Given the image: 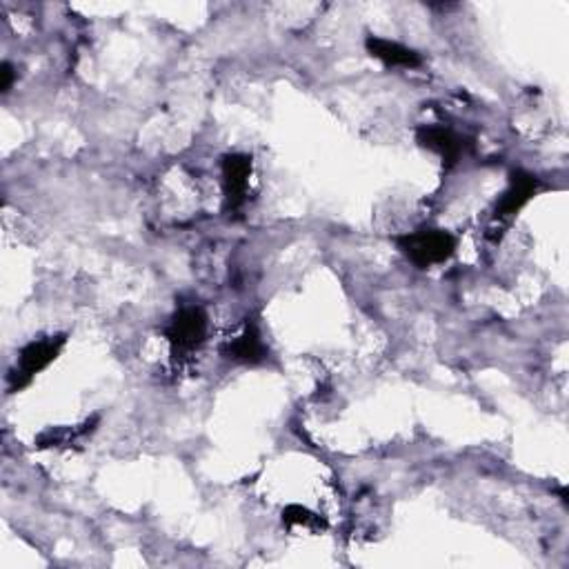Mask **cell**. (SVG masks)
Instances as JSON below:
<instances>
[{
    "instance_id": "7",
    "label": "cell",
    "mask_w": 569,
    "mask_h": 569,
    "mask_svg": "<svg viewBox=\"0 0 569 569\" xmlns=\"http://www.w3.org/2000/svg\"><path fill=\"white\" fill-rule=\"evenodd\" d=\"M223 356L236 365H261L269 358V347L263 341L256 320L248 318L241 334L223 347Z\"/></svg>"
},
{
    "instance_id": "5",
    "label": "cell",
    "mask_w": 569,
    "mask_h": 569,
    "mask_svg": "<svg viewBox=\"0 0 569 569\" xmlns=\"http://www.w3.org/2000/svg\"><path fill=\"white\" fill-rule=\"evenodd\" d=\"M416 142L422 150L437 154L445 167H454L471 150L469 138L445 125H420Z\"/></svg>"
},
{
    "instance_id": "10",
    "label": "cell",
    "mask_w": 569,
    "mask_h": 569,
    "mask_svg": "<svg viewBox=\"0 0 569 569\" xmlns=\"http://www.w3.org/2000/svg\"><path fill=\"white\" fill-rule=\"evenodd\" d=\"M282 526L288 528H305V530H312V532H325L327 530V520L312 511L309 507L305 505H288L282 509Z\"/></svg>"
},
{
    "instance_id": "11",
    "label": "cell",
    "mask_w": 569,
    "mask_h": 569,
    "mask_svg": "<svg viewBox=\"0 0 569 569\" xmlns=\"http://www.w3.org/2000/svg\"><path fill=\"white\" fill-rule=\"evenodd\" d=\"M16 80V69L12 63H3L0 65V91L8 93L14 87Z\"/></svg>"
},
{
    "instance_id": "1",
    "label": "cell",
    "mask_w": 569,
    "mask_h": 569,
    "mask_svg": "<svg viewBox=\"0 0 569 569\" xmlns=\"http://www.w3.org/2000/svg\"><path fill=\"white\" fill-rule=\"evenodd\" d=\"M456 245H458L456 236L439 227H422L396 236V248L418 269H427L450 261L456 252Z\"/></svg>"
},
{
    "instance_id": "6",
    "label": "cell",
    "mask_w": 569,
    "mask_h": 569,
    "mask_svg": "<svg viewBox=\"0 0 569 569\" xmlns=\"http://www.w3.org/2000/svg\"><path fill=\"white\" fill-rule=\"evenodd\" d=\"M541 189V180L526 172V169H511L509 172V185L503 192V197L496 203L494 210V223L498 225H507L514 216H518V212L523 210Z\"/></svg>"
},
{
    "instance_id": "3",
    "label": "cell",
    "mask_w": 569,
    "mask_h": 569,
    "mask_svg": "<svg viewBox=\"0 0 569 569\" xmlns=\"http://www.w3.org/2000/svg\"><path fill=\"white\" fill-rule=\"evenodd\" d=\"M210 331V316L199 305H185L180 307L169 325L165 327V339L169 343L172 356L182 358L194 354L207 339Z\"/></svg>"
},
{
    "instance_id": "4",
    "label": "cell",
    "mask_w": 569,
    "mask_h": 569,
    "mask_svg": "<svg viewBox=\"0 0 569 569\" xmlns=\"http://www.w3.org/2000/svg\"><path fill=\"white\" fill-rule=\"evenodd\" d=\"M254 172V161L250 154H225L220 163L223 194L227 212L241 210L250 199V178Z\"/></svg>"
},
{
    "instance_id": "8",
    "label": "cell",
    "mask_w": 569,
    "mask_h": 569,
    "mask_svg": "<svg viewBox=\"0 0 569 569\" xmlns=\"http://www.w3.org/2000/svg\"><path fill=\"white\" fill-rule=\"evenodd\" d=\"M365 50L371 59L381 61L385 67H401V69H416L422 65V59L412 47L381 38V36H367L365 38Z\"/></svg>"
},
{
    "instance_id": "9",
    "label": "cell",
    "mask_w": 569,
    "mask_h": 569,
    "mask_svg": "<svg viewBox=\"0 0 569 569\" xmlns=\"http://www.w3.org/2000/svg\"><path fill=\"white\" fill-rule=\"evenodd\" d=\"M101 422V416H91L87 418L83 425L74 427V430H63V427H54V430H47L38 437L36 445L38 450H47V447H65V445H72L76 443L78 439H85L87 434H91L93 430H97V425Z\"/></svg>"
},
{
    "instance_id": "2",
    "label": "cell",
    "mask_w": 569,
    "mask_h": 569,
    "mask_svg": "<svg viewBox=\"0 0 569 569\" xmlns=\"http://www.w3.org/2000/svg\"><path fill=\"white\" fill-rule=\"evenodd\" d=\"M65 345H67V334H54V337H45V339L27 343L18 354L16 367L8 376L10 394H16L29 388L40 371H45L52 363L59 361Z\"/></svg>"
}]
</instances>
